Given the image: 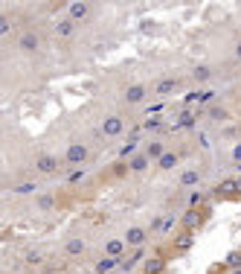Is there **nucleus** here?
Returning a JSON list of instances; mask_svg holds the SVG:
<instances>
[{
	"label": "nucleus",
	"instance_id": "f257e3e1",
	"mask_svg": "<svg viewBox=\"0 0 241 274\" xmlns=\"http://www.w3.org/2000/svg\"><path fill=\"white\" fill-rule=\"evenodd\" d=\"M99 131H102V137H105V140H116V137L125 134V120L119 117V114H107V117L102 120Z\"/></svg>",
	"mask_w": 241,
	"mask_h": 274
},
{
	"label": "nucleus",
	"instance_id": "f03ea898",
	"mask_svg": "<svg viewBox=\"0 0 241 274\" xmlns=\"http://www.w3.org/2000/svg\"><path fill=\"white\" fill-rule=\"evenodd\" d=\"M87 158H90V149L84 146V143H70L67 152H64V164L81 166V164H87Z\"/></svg>",
	"mask_w": 241,
	"mask_h": 274
},
{
	"label": "nucleus",
	"instance_id": "7ed1b4c3",
	"mask_svg": "<svg viewBox=\"0 0 241 274\" xmlns=\"http://www.w3.org/2000/svg\"><path fill=\"white\" fill-rule=\"evenodd\" d=\"M35 169L41 175H55L61 169V158L50 155V152H41V155H35Z\"/></svg>",
	"mask_w": 241,
	"mask_h": 274
},
{
	"label": "nucleus",
	"instance_id": "20e7f679",
	"mask_svg": "<svg viewBox=\"0 0 241 274\" xmlns=\"http://www.w3.org/2000/svg\"><path fill=\"white\" fill-rule=\"evenodd\" d=\"M145 96H148V88L143 82H131L125 88V93H122L125 105H140V102H145Z\"/></svg>",
	"mask_w": 241,
	"mask_h": 274
},
{
	"label": "nucleus",
	"instance_id": "39448f33",
	"mask_svg": "<svg viewBox=\"0 0 241 274\" xmlns=\"http://www.w3.org/2000/svg\"><path fill=\"white\" fill-rule=\"evenodd\" d=\"M122 239L128 242V248H143L145 239H148V228H143V225H128Z\"/></svg>",
	"mask_w": 241,
	"mask_h": 274
},
{
	"label": "nucleus",
	"instance_id": "423d86ee",
	"mask_svg": "<svg viewBox=\"0 0 241 274\" xmlns=\"http://www.w3.org/2000/svg\"><path fill=\"white\" fill-rule=\"evenodd\" d=\"M125 254H128V242L125 239H119V237H114V239H107L105 242V257H114V260H125Z\"/></svg>",
	"mask_w": 241,
	"mask_h": 274
},
{
	"label": "nucleus",
	"instance_id": "0eeeda50",
	"mask_svg": "<svg viewBox=\"0 0 241 274\" xmlns=\"http://www.w3.org/2000/svg\"><path fill=\"white\" fill-rule=\"evenodd\" d=\"M90 12H93V6L90 3H67V15H70L73 24H79V21H87L90 18Z\"/></svg>",
	"mask_w": 241,
	"mask_h": 274
},
{
	"label": "nucleus",
	"instance_id": "6e6552de",
	"mask_svg": "<svg viewBox=\"0 0 241 274\" xmlns=\"http://www.w3.org/2000/svg\"><path fill=\"white\" fill-rule=\"evenodd\" d=\"M18 47L24 50V53H35L38 47H41V35L32 32V29H27V32H20L18 35Z\"/></svg>",
	"mask_w": 241,
	"mask_h": 274
},
{
	"label": "nucleus",
	"instance_id": "1a4fd4ad",
	"mask_svg": "<svg viewBox=\"0 0 241 274\" xmlns=\"http://www.w3.org/2000/svg\"><path fill=\"white\" fill-rule=\"evenodd\" d=\"M53 38H58V41H70V38H76V24H73L70 18L58 21V24L53 27Z\"/></svg>",
	"mask_w": 241,
	"mask_h": 274
},
{
	"label": "nucleus",
	"instance_id": "9d476101",
	"mask_svg": "<svg viewBox=\"0 0 241 274\" xmlns=\"http://www.w3.org/2000/svg\"><path fill=\"white\" fill-rule=\"evenodd\" d=\"M235 192H241V178H227V181H221L212 190V195H235Z\"/></svg>",
	"mask_w": 241,
	"mask_h": 274
},
{
	"label": "nucleus",
	"instance_id": "9b49d317",
	"mask_svg": "<svg viewBox=\"0 0 241 274\" xmlns=\"http://www.w3.org/2000/svg\"><path fill=\"white\" fill-rule=\"evenodd\" d=\"M145 155H148V161H160L169 149H166V143L163 140H151V143H145V149H143Z\"/></svg>",
	"mask_w": 241,
	"mask_h": 274
},
{
	"label": "nucleus",
	"instance_id": "f8f14e48",
	"mask_svg": "<svg viewBox=\"0 0 241 274\" xmlns=\"http://www.w3.org/2000/svg\"><path fill=\"white\" fill-rule=\"evenodd\" d=\"M174 88H178V82H174L171 76H163V79L154 82V93H157V96H169V93H174Z\"/></svg>",
	"mask_w": 241,
	"mask_h": 274
},
{
	"label": "nucleus",
	"instance_id": "ddd939ff",
	"mask_svg": "<svg viewBox=\"0 0 241 274\" xmlns=\"http://www.w3.org/2000/svg\"><path fill=\"white\" fill-rule=\"evenodd\" d=\"M198 225H201V213H198V210H186L183 216H180V228L186 230V233H192Z\"/></svg>",
	"mask_w": 241,
	"mask_h": 274
},
{
	"label": "nucleus",
	"instance_id": "4468645a",
	"mask_svg": "<svg viewBox=\"0 0 241 274\" xmlns=\"http://www.w3.org/2000/svg\"><path fill=\"white\" fill-rule=\"evenodd\" d=\"M171 228H174V216H157L148 225V230H154V233H169Z\"/></svg>",
	"mask_w": 241,
	"mask_h": 274
},
{
	"label": "nucleus",
	"instance_id": "2eb2a0df",
	"mask_svg": "<svg viewBox=\"0 0 241 274\" xmlns=\"http://www.w3.org/2000/svg\"><path fill=\"white\" fill-rule=\"evenodd\" d=\"M209 79H212V67H209V64H195V67H192V82L204 85V82H209Z\"/></svg>",
	"mask_w": 241,
	"mask_h": 274
},
{
	"label": "nucleus",
	"instance_id": "dca6fc26",
	"mask_svg": "<svg viewBox=\"0 0 241 274\" xmlns=\"http://www.w3.org/2000/svg\"><path fill=\"white\" fill-rule=\"evenodd\" d=\"M128 164H131V172H145L151 161H148V155H145V152H137V155H131V161H128Z\"/></svg>",
	"mask_w": 241,
	"mask_h": 274
},
{
	"label": "nucleus",
	"instance_id": "f3484780",
	"mask_svg": "<svg viewBox=\"0 0 241 274\" xmlns=\"http://www.w3.org/2000/svg\"><path fill=\"white\" fill-rule=\"evenodd\" d=\"M64 254H67V257H81V254H84V239H79V237L67 239V245H64Z\"/></svg>",
	"mask_w": 241,
	"mask_h": 274
},
{
	"label": "nucleus",
	"instance_id": "a211bd4d",
	"mask_svg": "<svg viewBox=\"0 0 241 274\" xmlns=\"http://www.w3.org/2000/svg\"><path fill=\"white\" fill-rule=\"evenodd\" d=\"M163 257H148V260H145L143 263V274H160L163 271Z\"/></svg>",
	"mask_w": 241,
	"mask_h": 274
},
{
	"label": "nucleus",
	"instance_id": "6ab92c4d",
	"mask_svg": "<svg viewBox=\"0 0 241 274\" xmlns=\"http://www.w3.org/2000/svg\"><path fill=\"white\" fill-rule=\"evenodd\" d=\"M119 265V260H114V257H102V260H96V268L93 271H99V274H111Z\"/></svg>",
	"mask_w": 241,
	"mask_h": 274
},
{
	"label": "nucleus",
	"instance_id": "aec40b11",
	"mask_svg": "<svg viewBox=\"0 0 241 274\" xmlns=\"http://www.w3.org/2000/svg\"><path fill=\"white\" fill-rule=\"evenodd\" d=\"M198 181H201V172H198V169L180 172V187H198Z\"/></svg>",
	"mask_w": 241,
	"mask_h": 274
},
{
	"label": "nucleus",
	"instance_id": "412c9836",
	"mask_svg": "<svg viewBox=\"0 0 241 274\" xmlns=\"http://www.w3.org/2000/svg\"><path fill=\"white\" fill-rule=\"evenodd\" d=\"M180 158H183V155H174V152H166V155H163L160 161H157V166H160V169H174Z\"/></svg>",
	"mask_w": 241,
	"mask_h": 274
},
{
	"label": "nucleus",
	"instance_id": "4be33fe9",
	"mask_svg": "<svg viewBox=\"0 0 241 274\" xmlns=\"http://www.w3.org/2000/svg\"><path fill=\"white\" fill-rule=\"evenodd\" d=\"M35 187H38L35 181H20V184H15L12 190L18 192V195H32V192H35Z\"/></svg>",
	"mask_w": 241,
	"mask_h": 274
},
{
	"label": "nucleus",
	"instance_id": "5701e85b",
	"mask_svg": "<svg viewBox=\"0 0 241 274\" xmlns=\"http://www.w3.org/2000/svg\"><path fill=\"white\" fill-rule=\"evenodd\" d=\"M143 257H145V251H143V248H140L137 254H131V257H128V260H122V271H131V268H134V265L140 263V260H143Z\"/></svg>",
	"mask_w": 241,
	"mask_h": 274
},
{
	"label": "nucleus",
	"instance_id": "b1692460",
	"mask_svg": "<svg viewBox=\"0 0 241 274\" xmlns=\"http://www.w3.org/2000/svg\"><path fill=\"white\" fill-rule=\"evenodd\" d=\"M189 245H192V233H186V230H183V233L174 239V248H178V251H183V248H189Z\"/></svg>",
	"mask_w": 241,
	"mask_h": 274
},
{
	"label": "nucleus",
	"instance_id": "393cba45",
	"mask_svg": "<svg viewBox=\"0 0 241 274\" xmlns=\"http://www.w3.org/2000/svg\"><path fill=\"white\" fill-rule=\"evenodd\" d=\"M206 114H209V120H227V108H221V105H212Z\"/></svg>",
	"mask_w": 241,
	"mask_h": 274
},
{
	"label": "nucleus",
	"instance_id": "a878e982",
	"mask_svg": "<svg viewBox=\"0 0 241 274\" xmlns=\"http://www.w3.org/2000/svg\"><path fill=\"white\" fill-rule=\"evenodd\" d=\"M44 263V254L41 251H29L27 254V265H41Z\"/></svg>",
	"mask_w": 241,
	"mask_h": 274
},
{
	"label": "nucleus",
	"instance_id": "bb28decb",
	"mask_svg": "<svg viewBox=\"0 0 241 274\" xmlns=\"http://www.w3.org/2000/svg\"><path fill=\"white\" fill-rule=\"evenodd\" d=\"M227 265H230V268H241V251H232V254H227Z\"/></svg>",
	"mask_w": 241,
	"mask_h": 274
},
{
	"label": "nucleus",
	"instance_id": "cd10ccee",
	"mask_svg": "<svg viewBox=\"0 0 241 274\" xmlns=\"http://www.w3.org/2000/svg\"><path fill=\"white\" fill-rule=\"evenodd\" d=\"M128 172H131V164H125V161L114 164V175H128Z\"/></svg>",
	"mask_w": 241,
	"mask_h": 274
},
{
	"label": "nucleus",
	"instance_id": "c85d7f7f",
	"mask_svg": "<svg viewBox=\"0 0 241 274\" xmlns=\"http://www.w3.org/2000/svg\"><path fill=\"white\" fill-rule=\"evenodd\" d=\"M186 204H189V210H198V204H201V192H192L186 199Z\"/></svg>",
	"mask_w": 241,
	"mask_h": 274
},
{
	"label": "nucleus",
	"instance_id": "c756f323",
	"mask_svg": "<svg viewBox=\"0 0 241 274\" xmlns=\"http://www.w3.org/2000/svg\"><path fill=\"white\" fill-rule=\"evenodd\" d=\"M230 155H232V164H235V166H241V143H235V146H232V152H230Z\"/></svg>",
	"mask_w": 241,
	"mask_h": 274
},
{
	"label": "nucleus",
	"instance_id": "7c9ffc66",
	"mask_svg": "<svg viewBox=\"0 0 241 274\" xmlns=\"http://www.w3.org/2000/svg\"><path fill=\"white\" fill-rule=\"evenodd\" d=\"M9 32H12V21H6V18H3V21H0V35L6 38Z\"/></svg>",
	"mask_w": 241,
	"mask_h": 274
},
{
	"label": "nucleus",
	"instance_id": "2f4dec72",
	"mask_svg": "<svg viewBox=\"0 0 241 274\" xmlns=\"http://www.w3.org/2000/svg\"><path fill=\"white\" fill-rule=\"evenodd\" d=\"M232 55H235V62H241V38H235V47H232Z\"/></svg>",
	"mask_w": 241,
	"mask_h": 274
},
{
	"label": "nucleus",
	"instance_id": "473e14b6",
	"mask_svg": "<svg viewBox=\"0 0 241 274\" xmlns=\"http://www.w3.org/2000/svg\"><path fill=\"white\" fill-rule=\"evenodd\" d=\"M81 181V172H79V169H76V172H70V175H67V184H79Z\"/></svg>",
	"mask_w": 241,
	"mask_h": 274
},
{
	"label": "nucleus",
	"instance_id": "72a5a7b5",
	"mask_svg": "<svg viewBox=\"0 0 241 274\" xmlns=\"http://www.w3.org/2000/svg\"><path fill=\"white\" fill-rule=\"evenodd\" d=\"M160 108H163V102H154L151 108H145V111H148V114H157V111H160Z\"/></svg>",
	"mask_w": 241,
	"mask_h": 274
},
{
	"label": "nucleus",
	"instance_id": "f704fd0d",
	"mask_svg": "<svg viewBox=\"0 0 241 274\" xmlns=\"http://www.w3.org/2000/svg\"><path fill=\"white\" fill-rule=\"evenodd\" d=\"M230 274H241V268H232V271Z\"/></svg>",
	"mask_w": 241,
	"mask_h": 274
},
{
	"label": "nucleus",
	"instance_id": "c9c22d12",
	"mask_svg": "<svg viewBox=\"0 0 241 274\" xmlns=\"http://www.w3.org/2000/svg\"><path fill=\"white\" fill-rule=\"evenodd\" d=\"M41 274H53V268H47V271H41Z\"/></svg>",
	"mask_w": 241,
	"mask_h": 274
},
{
	"label": "nucleus",
	"instance_id": "e433bc0d",
	"mask_svg": "<svg viewBox=\"0 0 241 274\" xmlns=\"http://www.w3.org/2000/svg\"><path fill=\"white\" fill-rule=\"evenodd\" d=\"M84 274H99V271H84Z\"/></svg>",
	"mask_w": 241,
	"mask_h": 274
},
{
	"label": "nucleus",
	"instance_id": "4c0bfd02",
	"mask_svg": "<svg viewBox=\"0 0 241 274\" xmlns=\"http://www.w3.org/2000/svg\"><path fill=\"white\" fill-rule=\"evenodd\" d=\"M238 169H241V166H238Z\"/></svg>",
	"mask_w": 241,
	"mask_h": 274
}]
</instances>
